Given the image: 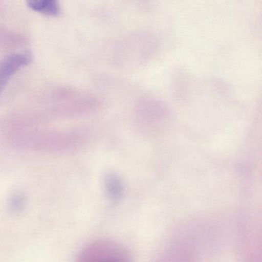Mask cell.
I'll list each match as a JSON object with an SVG mask.
<instances>
[{
  "label": "cell",
  "mask_w": 262,
  "mask_h": 262,
  "mask_svg": "<svg viewBox=\"0 0 262 262\" xmlns=\"http://www.w3.org/2000/svg\"><path fill=\"white\" fill-rule=\"evenodd\" d=\"M7 130V140L12 145L41 152L70 151L82 141L80 134L74 130L47 128L27 116L13 119Z\"/></svg>",
  "instance_id": "1"
},
{
  "label": "cell",
  "mask_w": 262,
  "mask_h": 262,
  "mask_svg": "<svg viewBox=\"0 0 262 262\" xmlns=\"http://www.w3.org/2000/svg\"><path fill=\"white\" fill-rule=\"evenodd\" d=\"M78 262H127L118 248L108 242H98L87 246Z\"/></svg>",
  "instance_id": "2"
},
{
  "label": "cell",
  "mask_w": 262,
  "mask_h": 262,
  "mask_svg": "<svg viewBox=\"0 0 262 262\" xmlns=\"http://www.w3.org/2000/svg\"><path fill=\"white\" fill-rule=\"evenodd\" d=\"M31 54L27 52L15 53L0 59V95L12 78L31 62Z\"/></svg>",
  "instance_id": "3"
},
{
  "label": "cell",
  "mask_w": 262,
  "mask_h": 262,
  "mask_svg": "<svg viewBox=\"0 0 262 262\" xmlns=\"http://www.w3.org/2000/svg\"><path fill=\"white\" fill-rule=\"evenodd\" d=\"M27 39L20 33L0 26V52L12 51L25 45Z\"/></svg>",
  "instance_id": "4"
},
{
  "label": "cell",
  "mask_w": 262,
  "mask_h": 262,
  "mask_svg": "<svg viewBox=\"0 0 262 262\" xmlns=\"http://www.w3.org/2000/svg\"><path fill=\"white\" fill-rule=\"evenodd\" d=\"M28 7L36 13L47 16H57L61 9L59 3L54 0H31Z\"/></svg>",
  "instance_id": "5"
}]
</instances>
